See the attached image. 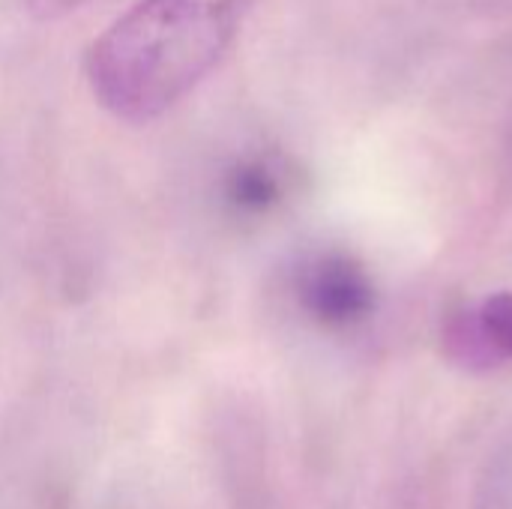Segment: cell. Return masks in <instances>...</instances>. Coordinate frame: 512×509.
<instances>
[{"label":"cell","mask_w":512,"mask_h":509,"mask_svg":"<svg viewBox=\"0 0 512 509\" xmlns=\"http://www.w3.org/2000/svg\"><path fill=\"white\" fill-rule=\"evenodd\" d=\"M300 309L327 330H348L375 309V285L363 264L345 252H318L297 270Z\"/></svg>","instance_id":"2"},{"label":"cell","mask_w":512,"mask_h":509,"mask_svg":"<svg viewBox=\"0 0 512 509\" xmlns=\"http://www.w3.org/2000/svg\"><path fill=\"white\" fill-rule=\"evenodd\" d=\"M87 0H24V6L36 15V18H60L78 6H84Z\"/></svg>","instance_id":"5"},{"label":"cell","mask_w":512,"mask_h":509,"mask_svg":"<svg viewBox=\"0 0 512 509\" xmlns=\"http://www.w3.org/2000/svg\"><path fill=\"white\" fill-rule=\"evenodd\" d=\"M450 351L468 366H495L512 360V291L486 297L474 312L450 327Z\"/></svg>","instance_id":"3"},{"label":"cell","mask_w":512,"mask_h":509,"mask_svg":"<svg viewBox=\"0 0 512 509\" xmlns=\"http://www.w3.org/2000/svg\"><path fill=\"white\" fill-rule=\"evenodd\" d=\"M258 0H138L84 57L93 99L147 123L183 102L231 51Z\"/></svg>","instance_id":"1"},{"label":"cell","mask_w":512,"mask_h":509,"mask_svg":"<svg viewBox=\"0 0 512 509\" xmlns=\"http://www.w3.org/2000/svg\"><path fill=\"white\" fill-rule=\"evenodd\" d=\"M222 189H225V201L231 204V210L246 213V216H261L282 201L285 177L279 165H273L270 159L249 156L231 165Z\"/></svg>","instance_id":"4"}]
</instances>
